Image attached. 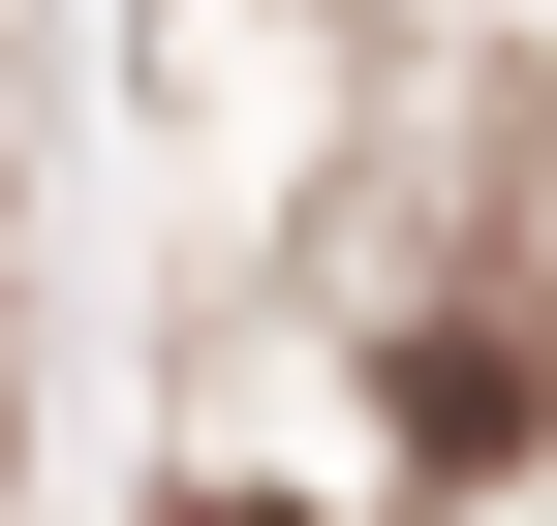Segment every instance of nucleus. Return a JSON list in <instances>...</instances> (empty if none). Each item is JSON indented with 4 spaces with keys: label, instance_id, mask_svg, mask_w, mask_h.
I'll return each instance as SVG.
<instances>
[{
    "label": "nucleus",
    "instance_id": "1",
    "mask_svg": "<svg viewBox=\"0 0 557 526\" xmlns=\"http://www.w3.org/2000/svg\"><path fill=\"white\" fill-rule=\"evenodd\" d=\"M527 403H557L527 341H403V465H527Z\"/></svg>",
    "mask_w": 557,
    "mask_h": 526
},
{
    "label": "nucleus",
    "instance_id": "2",
    "mask_svg": "<svg viewBox=\"0 0 557 526\" xmlns=\"http://www.w3.org/2000/svg\"><path fill=\"white\" fill-rule=\"evenodd\" d=\"M186 526H310V496H186Z\"/></svg>",
    "mask_w": 557,
    "mask_h": 526
}]
</instances>
